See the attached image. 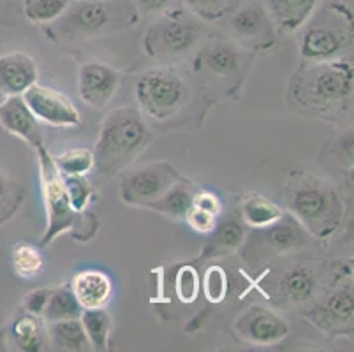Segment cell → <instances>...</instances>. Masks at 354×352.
Wrapping results in <instances>:
<instances>
[{
  "label": "cell",
  "instance_id": "6da1fadb",
  "mask_svg": "<svg viewBox=\"0 0 354 352\" xmlns=\"http://www.w3.org/2000/svg\"><path fill=\"white\" fill-rule=\"evenodd\" d=\"M353 58L307 62L296 67L288 89L292 108L319 120L337 122L353 109Z\"/></svg>",
  "mask_w": 354,
  "mask_h": 352
},
{
  "label": "cell",
  "instance_id": "7a4b0ae2",
  "mask_svg": "<svg viewBox=\"0 0 354 352\" xmlns=\"http://www.w3.org/2000/svg\"><path fill=\"white\" fill-rule=\"evenodd\" d=\"M282 199L289 213L315 240H330L342 225L344 199L339 187L326 174L312 169L292 171Z\"/></svg>",
  "mask_w": 354,
  "mask_h": 352
},
{
  "label": "cell",
  "instance_id": "3957f363",
  "mask_svg": "<svg viewBox=\"0 0 354 352\" xmlns=\"http://www.w3.org/2000/svg\"><path fill=\"white\" fill-rule=\"evenodd\" d=\"M153 134L143 113L134 106L113 109L99 127L97 141L92 150L94 169L101 174H118L150 147Z\"/></svg>",
  "mask_w": 354,
  "mask_h": 352
},
{
  "label": "cell",
  "instance_id": "277c9868",
  "mask_svg": "<svg viewBox=\"0 0 354 352\" xmlns=\"http://www.w3.org/2000/svg\"><path fill=\"white\" fill-rule=\"evenodd\" d=\"M35 151H37V163H39L44 210H46V228L41 237L39 247H48L67 231H71L76 241H82V243L90 241L99 231V219L88 210L76 212L71 206L62 174L55 166L53 155L44 148V145L35 148Z\"/></svg>",
  "mask_w": 354,
  "mask_h": 352
},
{
  "label": "cell",
  "instance_id": "5b68a950",
  "mask_svg": "<svg viewBox=\"0 0 354 352\" xmlns=\"http://www.w3.org/2000/svg\"><path fill=\"white\" fill-rule=\"evenodd\" d=\"M136 16L124 0H71L59 19L44 27L57 44L85 43L134 25Z\"/></svg>",
  "mask_w": 354,
  "mask_h": 352
},
{
  "label": "cell",
  "instance_id": "8992f818",
  "mask_svg": "<svg viewBox=\"0 0 354 352\" xmlns=\"http://www.w3.org/2000/svg\"><path fill=\"white\" fill-rule=\"evenodd\" d=\"M256 53L238 46L230 37L205 39L192 57V73L203 93L222 92L236 97L252 69Z\"/></svg>",
  "mask_w": 354,
  "mask_h": 352
},
{
  "label": "cell",
  "instance_id": "52a82bcc",
  "mask_svg": "<svg viewBox=\"0 0 354 352\" xmlns=\"http://www.w3.org/2000/svg\"><path fill=\"white\" fill-rule=\"evenodd\" d=\"M298 32L300 55L307 62L349 57L354 34L353 11L340 0L321 2Z\"/></svg>",
  "mask_w": 354,
  "mask_h": 352
},
{
  "label": "cell",
  "instance_id": "ba28073f",
  "mask_svg": "<svg viewBox=\"0 0 354 352\" xmlns=\"http://www.w3.org/2000/svg\"><path fill=\"white\" fill-rule=\"evenodd\" d=\"M205 21L185 8H169L157 15L143 35V50L159 66L182 62L207 39Z\"/></svg>",
  "mask_w": 354,
  "mask_h": 352
},
{
  "label": "cell",
  "instance_id": "9c48e42d",
  "mask_svg": "<svg viewBox=\"0 0 354 352\" xmlns=\"http://www.w3.org/2000/svg\"><path fill=\"white\" fill-rule=\"evenodd\" d=\"M134 93L141 113L152 120L166 122L178 115L187 102L191 89L178 71L160 66L138 76Z\"/></svg>",
  "mask_w": 354,
  "mask_h": 352
},
{
  "label": "cell",
  "instance_id": "30bf717a",
  "mask_svg": "<svg viewBox=\"0 0 354 352\" xmlns=\"http://www.w3.org/2000/svg\"><path fill=\"white\" fill-rule=\"evenodd\" d=\"M312 306L305 312V319L324 333L353 335L354 317V289L351 271L344 273L339 280L335 279L323 295L312 299Z\"/></svg>",
  "mask_w": 354,
  "mask_h": 352
},
{
  "label": "cell",
  "instance_id": "8fae6325",
  "mask_svg": "<svg viewBox=\"0 0 354 352\" xmlns=\"http://www.w3.org/2000/svg\"><path fill=\"white\" fill-rule=\"evenodd\" d=\"M218 24L231 41L252 53L273 50L281 37L261 0H241V4Z\"/></svg>",
  "mask_w": 354,
  "mask_h": 352
},
{
  "label": "cell",
  "instance_id": "7c38bea8",
  "mask_svg": "<svg viewBox=\"0 0 354 352\" xmlns=\"http://www.w3.org/2000/svg\"><path fill=\"white\" fill-rule=\"evenodd\" d=\"M118 174H120L118 194H120L122 203L127 206H141V208H147L150 203L159 199L169 187L183 178V174L166 160L127 167Z\"/></svg>",
  "mask_w": 354,
  "mask_h": 352
},
{
  "label": "cell",
  "instance_id": "4fadbf2b",
  "mask_svg": "<svg viewBox=\"0 0 354 352\" xmlns=\"http://www.w3.org/2000/svg\"><path fill=\"white\" fill-rule=\"evenodd\" d=\"M312 237L307 229L292 217L291 213H284L281 219L266 228L257 229V234L249 245L247 250H252V257L247 259H263V256H286L295 254L310 245Z\"/></svg>",
  "mask_w": 354,
  "mask_h": 352
},
{
  "label": "cell",
  "instance_id": "5bb4252c",
  "mask_svg": "<svg viewBox=\"0 0 354 352\" xmlns=\"http://www.w3.org/2000/svg\"><path fill=\"white\" fill-rule=\"evenodd\" d=\"M234 331L247 344L257 347H272L281 344L288 337L291 326L272 308L252 305L238 315L234 321Z\"/></svg>",
  "mask_w": 354,
  "mask_h": 352
},
{
  "label": "cell",
  "instance_id": "9a60e30c",
  "mask_svg": "<svg viewBox=\"0 0 354 352\" xmlns=\"http://www.w3.org/2000/svg\"><path fill=\"white\" fill-rule=\"evenodd\" d=\"M21 97L35 118L43 124L53 127H76L82 124L78 108L59 90L35 83Z\"/></svg>",
  "mask_w": 354,
  "mask_h": 352
},
{
  "label": "cell",
  "instance_id": "2e32d148",
  "mask_svg": "<svg viewBox=\"0 0 354 352\" xmlns=\"http://www.w3.org/2000/svg\"><path fill=\"white\" fill-rule=\"evenodd\" d=\"M120 73L104 62H85L78 71L80 99L92 109H104L120 86Z\"/></svg>",
  "mask_w": 354,
  "mask_h": 352
},
{
  "label": "cell",
  "instance_id": "e0dca14e",
  "mask_svg": "<svg viewBox=\"0 0 354 352\" xmlns=\"http://www.w3.org/2000/svg\"><path fill=\"white\" fill-rule=\"evenodd\" d=\"M279 305L301 306L308 305L319 295V275L312 264L298 261L281 273L275 284Z\"/></svg>",
  "mask_w": 354,
  "mask_h": 352
},
{
  "label": "cell",
  "instance_id": "ac0fdd59",
  "mask_svg": "<svg viewBox=\"0 0 354 352\" xmlns=\"http://www.w3.org/2000/svg\"><path fill=\"white\" fill-rule=\"evenodd\" d=\"M0 125L34 150L44 145L41 122L28 109L21 95H9L0 102Z\"/></svg>",
  "mask_w": 354,
  "mask_h": 352
},
{
  "label": "cell",
  "instance_id": "d6986e66",
  "mask_svg": "<svg viewBox=\"0 0 354 352\" xmlns=\"http://www.w3.org/2000/svg\"><path fill=\"white\" fill-rule=\"evenodd\" d=\"M39 80V67L30 55L12 51L0 57V93L24 95Z\"/></svg>",
  "mask_w": 354,
  "mask_h": 352
},
{
  "label": "cell",
  "instance_id": "ffe728a7",
  "mask_svg": "<svg viewBox=\"0 0 354 352\" xmlns=\"http://www.w3.org/2000/svg\"><path fill=\"white\" fill-rule=\"evenodd\" d=\"M208 241L199 254V261L215 259V257L230 256L238 248L243 247L247 240V224L241 219L240 212L231 213L230 217L217 222L214 231L208 234Z\"/></svg>",
  "mask_w": 354,
  "mask_h": 352
},
{
  "label": "cell",
  "instance_id": "44dd1931",
  "mask_svg": "<svg viewBox=\"0 0 354 352\" xmlns=\"http://www.w3.org/2000/svg\"><path fill=\"white\" fill-rule=\"evenodd\" d=\"M323 0H261L281 37L296 34Z\"/></svg>",
  "mask_w": 354,
  "mask_h": 352
},
{
  "label": "cell",
  "instance_id": "7402d4cb",
  "mask_svg": "<svg viewBox=\"0 0 354 352\" xmlns=\"http://www.w3.org/2000/svg\"><path fill=\"white\" fill-rule=\"evenodd\" d=\"M71 289L83 308L106 306L113 295V284L109 277L97 270H85L76 273L71 282Z\"/></svg>",
  "mask_w": 354,
  "mask_h": 352
},
{
  "label": "cell",
  "instance_id": "603a6c76",
  "mask_svg": "<svg viewBox=\"0 0 354 352\" xmlns=\"http://www.w3.org/2000/svg\"><path fill=\"white\" fill-rule=\"evenodd\" d=\"M196 192H198V187L183 176L180 182L169 187L159 199L150 203L147 208L153 210L167 219H173V221H185L187 213L194 205Z\"/></svg>",
  "mask_w": 354,
  "mask_h": 352
},
{
  "label": "cell",
  "instance_id": "cb8c5ba5",
  "mask_svg": "<svg viewBox=\"0 0 354 352\" xmlns=\"http://www.w3.org/2000/svg\"><path fill=\"white\" fill-rule=\"evenodd\" d=\"M46 337L50 345H53V349L57 351H90V344L86 340L85 329H83L80 317L46 322Z\"/></svg>",
  "mask_w": 354,
  "mask_h": 352
},
{
  "label": "cell",
  "instance_id": "d4e9b609",
  "mask_svg": "<svg viewBox=\"0 0 354 352\" xmlns=\"http://www.w3.org/2000/svg\"><path fill=\"white\" fill-rule=\"evenodd\" d=\"M86 340L92 351H109L111 331H113V317L106 306L97 308H83L80 315Z\"/></svg>",
  "mask_w": 354,
  "mask_h": 352
},
{
  "label": "cell",
  "instance_id": "484cf974",
  "mask_svg": "<svg viewBox=\"0 0 354 352\" xmlns=\"http://www.w3.org/2000/svg\"><path fill=\"white\" fill-rule=\"evenodd\" d=\"M11 340L18 351L39 352L46 345V329H43V319L25 312L11 326Z\"/></svg>",
  "mask_w": 354,
  "mask_h": 352
},
{
  "label": "cell",
  "instance_id": "4316f807",
  "mask_svg": "<svg viewBox=\"0 0 354 352\" xmlns=\"http://www.w3.org/2000/svg\"><path fill=\"white\" fill-rule=\"evenodd\" d=\"M240 215L250 228H266L284 215V210L259 194H250L240 205Z\"/></svg>",
  "mask_w": 354,
  "mask_h": 352
},
{
  "label": "cell",
  "instance_id": "83f0119b",
  "mask_svg": "<svg viewBox=\"0 0 354 352\" xmlns=\"http://www.w3.org/2000/svg\"><path fill=\"white\" fill-rule=\"evenodd\" d=\"M83 306L74 296L71 284L60 286L59 289H51V295L48 298L46 308L43 312L44 322L62 321V319H76L82 315Z\"/></svg>",
  "mask_w": 354,
  "mask_h": 352
},
{
  "label": "cell",
  "instance_id": "f1b7e54d",
  "mask_svg": "<svg viewBox=\"0 0 354 352\" xmlns=\"http://www.w3.org/2000/svg\"><path fill=\"white\" fill-rule=\"evenodd\" d=\"M11 266L20 279H35L44 266L41 248L30 243H16L11 250Z\"/></svg>",
  "mask_w": 354,
  "mask_h": 352
},
{
  "label": "cell",
  "instance_id": "f546056e",
  "mask_svg": "<svg viewBox=\"0 0 354 352\" xmlns=\"http://www.w3.org/2000/svg\"><path fill=\"white\" fill-rule=\"evenodd\" d=\"M25 196V187L0 171V225H6L16 217V213L24 205Z\"/></svg>",
  "mask_w": 354,
  "mask_h": 352
},
{
  "label": "cell",
  "instance_id": "4dcf8cb0",
  "mask_svg": "<svg viewBox=\"0 0 354 352\" xmlns=\"http://www.w3.org/2000/svg\"><path fill=\"white\" fill-rule=\"evenodd\" d=\"M71 0H24V15L32 25L53 24L66 12Z\"/></svg>",
  "mask_w": 354,
  "mask_h": 352
},
{
  "label": "cell",
  "instance_id": "1f68e13d",
  "mask_svg": "<svg viewBox=\"0 0 354 352\" xmlns=\"http://www.w3.org/2000/svg\"><path fill=\"white\" fill-rule=\"evenodd\" d=\"M183 8L207 24H218L234 11L241 0H182Z\"/></svg>",
  "mask_w": 354,
  "mask_h": 352
},
{
  "label": "cell",
  "instance_id": "d6a6232c",
  "mask_svg": "<svg viewBox=\"0 0 354 352\" xmlns=\"http://www.w3.org/2000/svg\"><path fill=\"white\" fill-rule=\"evenodd\" d=\"M55 166L62 176H74V174H88L94 169V154L85 148H74L53 157Z\"/></svg>",
  "mask_w": 354,
  "mask_h": 352
},
{
  "label": "cell",
  "instance_id": "836d02e7",
  "mask_svg": "<svg viewBox=\"0 0 354 352\" xmlns=\"http://www.w3.org/2000/svg\"><path fill=\"white\" fill-rule=\"evenodd\" d=\"M64 185H66L67 196H69L71 206L76 212H85L88 205L94 201L95 189L92 185L86 174H74V176H62Z\"/></svg>",
  "mask_w": 354,
  "mask_h": 352
},
{
  "label": "cell",
  "instance_id": "e575fe53",
  "mask_svg": "<svg viewBox=\"0 0 354 352\" xmlns=\"http://www.w3.org/2000/svg\"><path fill=\"white\" fill-rule=\"evenodd\" d=\"M203 290L210 303H222L227 295V277L221 266H210L205 273Z\"/></svg>",
  "mask_w": 354,
  "mask_h": 352
},
{
  "label": "cell",
  "instance_id": "d590c367",
  "mask_svg": "<svg viewBox=\"0 0 354 352\" xmlns=\"http://www.w3.org/2000/svg\"><path fill=\"white\" fill-rule=\"evenodd\" d=\"M175 289L176 295H178V299L182 303H192L198 298L199 279L194 268L182 266V270H180L178 275H176Z\"/></svg>",
  "mask_w": 354,
  "mask_h": 352
},
{
  "label": "cell",
  "instance_id": "8d00e7d4",
  "mask_svg": "<svg viewBox=\"0 0 354 352\" xmlns=\"http://www.w3.org/2000/svg\"><path fill=\"white\" fill-rule=\"evenodd\" d=\"M185 222L191 225L192 231L199 232V234H207L208 237V234L215 229V225H217L218 217H215V215H212V213L203 212V210L192 206L191 212H189L187 217H185Z\"/></svg>",
  "mask_w": 354,
  "mask_h": 352
},
{
  "label": "cell",
  "instance_id": "74e56055",
  "mask_svg": "<svg viewBox=\"0 0 354 352\" xmlns=\"http://www.w3.org/2000/svg\"><path fill=\"white\" fill-rule=\"evenodd\" d=\"M51 295V289L43 287V289H34L30 290L27 296L24 298V308L27 314L35 315V317L43 319V312L46 308L48 298Z\"/></svg>",
  "mask_w": 354,
  "mask_h": 352
},
{
  "label": "cell",
  "instance_id": "f35d334b",
  "mask_svg": "<svg viewBox=\"0 0 354 352\" xmlns=\"http://www.w3.org/2000/svg\"><path fill=\"white\" fill-rule=\"evenodd\" d=\"M192 206L203 210V212L212 213L215 217H218L222 213L221 199H218L214 192H210V190H198L194 196V205Z\"/></svg>",
  "mask_w": 354,
  "mask_h": 352
},
{
  "label": "cell",
  "instance_id": "ab89813d",
  "mask_svg": "<svg viewBox=\"0 0 354 352\" xmlns=\"http://www.w3.org/2000/svg\"><path fill=\"white\" fill-rule=\"evenodd\" d=\"M173 0H134V8L138 12L148 16H157L171 8Z\"/></svg>",
  "mask_w": 354,
  "mask_h": 352
}]
</instances>
